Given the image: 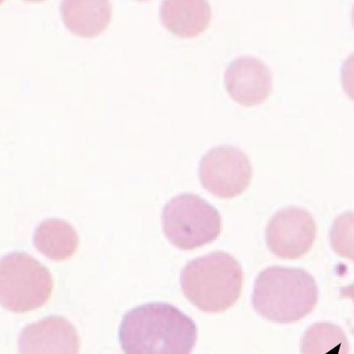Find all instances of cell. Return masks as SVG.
Segmentation results:
<instances>
[{"label": "cell", "instance_id": "obj_1", "mask_svg": "<svg viewBox=\"0 0 354 354\" xmlns=\"http://www.w3.org/2000/svg\"><path fill=\"white\" fill-rule=\"evenodd\" d=\"M119 338L125 354H191L198 329L178 308L151 303L124 315Z\"/></svg>", "mask_w": 354, "mask_h": 354}, {"label": "cell", "instance_id": "obj_2", "mask_svg": "<svg viewBox=\"0 0 354 354\" xmlns=\"http://www.w3.org/2000/svg\"><path fill=\"white\" fill-rule=\"evenodd\" d=\"M318 296L317 284L309 272L274 266L257 277L252 304L261 317L287 324L301 321L313 313Z\"/></svg>", "mask_w": 354, "mask_h": 354}, {"label": "cell", "instance_id": "obj_3", "mask_svg": "<svg viewBox=\"0 0 354 354\" xmlns=\"http://www.w3.org/2000/svg\"><path fill=\"white\" fill-rule=\"evenodd\" d=\"M243 281L241 264L223 252L192 260L180 274L185 296L207 313H223L232 307L240 298Z\"/></svg>", "mask_w": 354, "mask_h": 354}, {"label": "cell", "instance_id": "obj_4", "mask_svg": "<svg viewBox=\"0 0 354 354\" xmlns=\"http://www.w3.org/2000/svg\"><path fill=\"white\" fill-rule=\"evenodd\" d=\"M162 226L172 245L191 251L216 240L221 232L222 218L218 211L200 196L183 194L164 207Z\"/></svg>", "mask_w": 354, "mask_h": 354}, {"label": "cell", "instance_id": "obj_5", "mask_svg": "<svg viewBox=\"0 0 354 354\" xmlns=\"http://www.w3.org/2000/svg\"><path fill=\"white\" fill-rule=\"evenodd\" d=\"M53 290V279L44 265L26 253L15 252L0 263V297L6 309L28 313L45 305Z\"/></svg>", "mask_w": 354, "mask_h": 354}, {"label": "cell", "instance_id": "obj_6", "mask_svg": "<svg viewBox=\"0 0 354 354\" xmlns=\"http://www.w3.org/2000/svg\"><path fill=\"white\" fill-rule=\"evenodd\" d=\"M199 177L203 187L210 194L221 198H236L251 183V161L240 149L217 146L202 158Z\"/></svg>", "mask_w": 354, "mask_h": 354}, {"label": "cell", "instance_id": "obj_7", "mask_svg": "<svg viewBox=\"0 0 354 354\" xmlns=\"http://www.w3.org/2000/svg\"><path fill=\"white\" fill-rule=\"evenodd\" d=\"M317 225L310 212L288 207L273 215L266 229L269 250L283 259H300L313 248Z\"/></svg>", "mask_w": 354, "mask_h": 354}, {"label": "cell", "instance_id": "obj_8", "mask_svg": "<svg viewBox=\"0 0 354 354\" xmlns=\"http://www.w3.org/2000/svg\"><path fill=\"white\" fill-rule=\"evenodd\" d=\"M79 348L75 326L59 315L26 326L19 337L20 354H78Z\"/></svg>", "mask_w": 354, "mask_h": 354}, {"label": "cell", "instance_id": "obj_9", "mask_svg": "<svg viewBox=\"0 0 354 354\" xmlns=\"http://www.w3.org/2000/svg\"><path fill=\"white\" fill-rule=\"evenodd\" d=\"M225 84L234 101L248 106L259 105L271 93L272 72L257 57H237L226 69Z\"/></svg>", "mask_w": 354, "mask_h": 354}, {"label": "cell", "instance_id": "obj_10", "mask_svg": "<svg viewBox=\"0 0 354 354\" xmlns=\"http://www.w3.org/2000/svg\"><path fill=\"white\" fill-rule=\"evenodd\" d=\"M165 28L180 37L203 33L211 21V9L205 0H165L160 7Z\"/></svg>", "mask_w": 354, "mask_h": 354}, {"label": "cell", "instance_id": "obj_11", "mask_svg": "<svg viewBox=\"0 0 354 354\" xmlns=\"http://www.w3.org/2000/svg\"><path fill=\"white\" fill-rule=\"evenodd\" d=\"M60 10L65 26L83 37L101 33L110 21L111 6L106 0H64Z\"/></svg>", "mask_w": 354, "mask_h": 354}, {"label": "cell", "instance_id": "obj_12", "mask_svg": "<svg viewBox=\"0 0 354 354\" xmlns=\"http://www.w3.org/2000/svg\"><path fill=\"white\" fill-rule=\"evenodd\" d=\"M34 245L41 254L53 261H64L73 256L78 248L75 230L61 219H47L35 230Z\"/></svg>", "mask_w": 354, "mask_h": 354}, {"label": "cell", "instance_id": "obj_13", "mask_svg": "<svg viewBox=\"0 0 354 354\" xmlns=\"http://www.w3.org/2000/svg\"><path fill=\"white\" fill-rule=\"evenodd\" d=\"M337 345L347 351L348 342L344 330L332 323H317L306 330L302 352L303 354H324Z\"/></svg>", "mask_w": 354, "mask_h": 354}, {"label": "cell", "instance_id": "obj_14", "mask_svg": "<svg viewBox=\"0 0 354 354\" xmlns=\"http://www.w3.org/2000/svg\"><path fill=\"white\" fill-rule=\"evenodd\" d=\"M330 243L335 253L354 263V211L345 212L335 218Z\"/></svg>", "mask_w": 354, "mask_h": 354}, {"label": "cell", "instance_id": "obj_15", "mask_svg": "<svg viewBox=\"0 0 354 354\" xmlns=\"http://www.w3.org/2000/svg\"><path fill=\"white\" fill-rule=\"evenodd\" d=\"M342 82L346 94L354 101V53L342 65Z\"/></svg>", "mask_w": 354, "mask_h": 354}, {"label": "cell", "instance_id": "obj_16", "mask_svg": "<svg viewBox=\"0 0 354 354\" xmlns=\"http://www.w3.org/2000/svg\"><path fill=\"white\" fill-rule=\"evenodd\" d=\"M339 295L342 299H351L354 303V284L347 287L341 288L339 290ZM352 333L354 334V329L352 330Z\"/></svg>", "mask_w": 354, "mask_h": 354}, {"label": "cell", "instance_id": "obj_17", "mask_svg": "<svg viewBox=\"0 0 354 354\" xmlns=\"http://www.w3.org/2000/svg\"><path fill=\"white\" fill-rule=\"evenodd\" d=\"M352 19H353V26H354V6H353V8Z\"/></svg>", "mask_w": 354, "mask_h": 354}]
</instances>
